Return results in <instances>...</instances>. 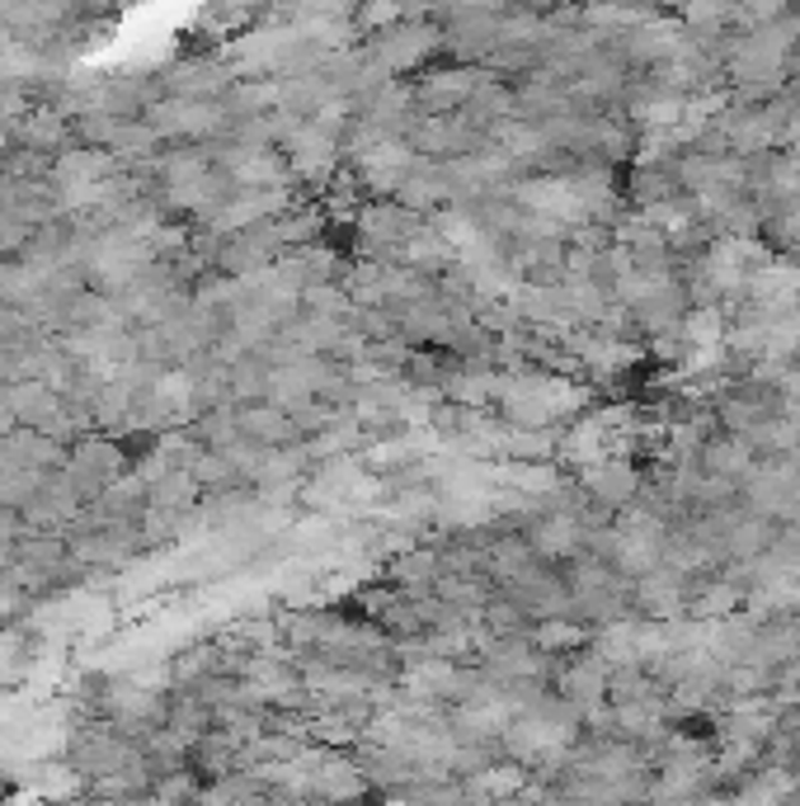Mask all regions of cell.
Instances as JSON below:
<instances>
[{
    "label": "cell",
    "mask_w": 800,
    "mask_h": 806,
    "mask_svg": "<svg viewBox=\"0 0 800 806\" xmlns=\"http://www.w3.org/2000/svg\"><path fill=\"white\" fill-rule=\"evenodd\" d=\"M419 212L400 208L396 199H372V203H358L353 212V231H358V255L368 260H400L406 255V241L419 231Z\"/></svg>",
    "instance_id": "1"
},
{
    "label": "cell",
    "mask_w": 800,
    "mask_h": 806,
    "mask_svg": "<svg viewBox=\"0 0 800 806\" xmlns=\"http://www.w3.org/2000/svg\"><path fill=\"white\" fill-rule=\"evenodd\" d=\"M438 48H443V29H438L433 19H424V14L391 19V24L377 29V38L368 43V52H372L391 76H396V71L406 76V71H414V67H424Z\"/></svg>",
    "instance_id": "2"
},
{
    "label": "cell",
    "mask_w": 800,
    "mask_h": 806,
    "mask_svg": "<svg viewBox=\"0 0 800 806\" xmlns=\"http://www.w3.org/2000/svg\"><path fill=\"white\" fill-rule=\"evenodd\" d=\"M349 161H353V180L368 199H396V189L410 175V166L419 161V151L406 142V137H382V142L353 151Z\"/></svg>",
    "instance_id": "3"
},
{
    "label": "cell",
    "mask_w": 800,
    "mask_h": 806,
    "mask_svg": "<svg viewBox=\"0 0 800 806\" xmlns=\"http://www.w3.org/2000/svg\"><path fill=\"white\" fill-rule=\"evenodd\" d=\"M406 142L419 151V156H433V161H452V156H471L486 132H480L471 118L457 109V113H419V123L410 128Z\"/></svg>",
    "instance_id": "4"
},
{
    "label": "cell",
    "mask_w": 800,
    "mask_h": 806,
    "mask_svg": "<svg viewBox=\"0 0 800 806\" xmlns=\"http://www.w3.org/2000/svg\"><path fill=\"white\" fill-rule=\"evenodd\" d=\"M480 81H486V76H480L476 67L457 62V67L424 71V76H419V81L410 86V94H414L419 113H457V109H462L471 94H476Z\"/></svg>",
    "instance_id": "5"
},
{
    "label": "cell",
    "mask_w": 800,
    "mask_h": 806,
    "mask_svg": "<svg viewBox=\"0 0 800 806\" xmlns=\"http://www.w3.org/2000/svg\"><path fill=\"white\" fill-rule=\"evenodd\" d=\"M382 576L400 589V595L424 599V595H433L438 576H443V557H438L433 543H406L400 553L387 557V571Z\"/></svg>",
    "instance_id": "6"
},
{
    "label": "cell",
    "mask_w": 800,
    "mask_h": 806,
    "mask_svg": "<svg viewBox=\"0 0 800 806\" xmlns=\"http://www.w3.org/2000/svg\"><path fill=\"white\" fill-rule=\"evenodd\" d=\"M396 203L410 208V212H419V218H433V212L443 208V203H452L448 166L433 161V156H419V161L410 166V175L400 180V189H396Z\"/></svg>",
    "instance_id": "7"
},
{
    "label": "cell",
    "mask_w": 800,
    "mask_h": 806,
    "mask_svg": "<svg viewBox=\"0 0 800 806\" xmlns=\"http://www.w3.org/2000/svg\"><path fill=\"white\" fill-rule=\"evenodd\" d=\"M113 477H118V454H113V448H104V444H86L71 458V481L86 490V496H99V490H104Z\"/></svg>",
    "instance_id": "8"
},
{
    "label": "cell",
    "mask_w": 800,
    "mask_h": 806,
    "mask_svg": "<svg viewBox=\"0 0 800 806\" xmlns=\"http://www.w3.org/2000/svg\"><path fill=\"white\" fill-rule=\"evenodd\" d=\"M532 547H537L542 557H570L574 547H579V524H574L570 515H547L542 524H537Z\"/></svg>",
    "instance_id": "9"
},
{
    "label": "cell",
    "mask_w": 800,
    "mask_h": 806,
    "mask_svg": "<svg viewBox=\"0 0 800 806\" xmlns=\"http://www.w3.org/2000/svg\"><path fill=\"white\" fill-rule=\"evenodd\" d=\"M631 481H636V477H631V467H627V462H593V471L584 477V486H589L603 505L627 500V496H631Z\"/></svg>",
    "instance_id": "10"
},
{
    "label": "cell",
    "mask_w": 800,
    "mask_h": 806,
    "mask_svg": "<svg viewBox=\"0 0 800 806\" xmlns=\"http://www.w3.org/2000/svg\"><path fill=\"white\" fill-rule=\"evenodd\" d=\"M579 641H584V633H579V627H570V623H560V618H547V623L532 633V646H537L542 656H547V651H551V656H556V651H574Z\"/></svg>",
    "instance_id": "11"
},
{
    "label": "cell",
    "mask_w": 800,
    "mask_h": 806,
    "mask_svg": "<svg viewBox=\"0 0 800 806\" xmlns=\"http://www.w3.org/2000/svg\"><path fill=\"white\" fill-rule=\"evenodd\" d=\"M753 6H758V10H763V14H772V10H782V6H787V0H753Z\"/></svg>",
    "instance_id": "12"
}]
</instances>
